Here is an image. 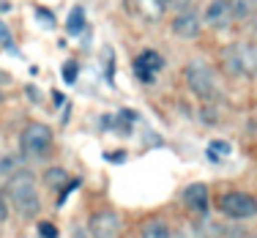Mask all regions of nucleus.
Here are the masks:
<instances>
[{"mask_svg":"<svg viewBox=\"0 0 257 238\" xmlns=\"http://www.w3.org/2000/svg\"><path fill=\"white\" fill-rule=\"evenodd\" d=\"M197 0H167V9H175V11H189Z\"/></svg>","mask_w":257,"mask_h":238,"instance_id":"nucleus-20","label":"nucleus"},{"mask_svg":"<svg viewBox=\"0 0 257 238\" xmlns=\"http://www.w3.org/2000/svg\"><path fill=\"white\" fill-rule=\"evenodd\" d=\"M17 170H20V159H3V162H0V173L3 175H11V173H17Z\"/></svg>","mask_w":257,"mask_h":238,"instance_id":"nucleus-18","label":"nucleus"},{"mask_svg":"<svg viewBox=\"0 0 257 238\" xmlns=\"http://www.w3.org/2000/svg\"><path fill=\"white\" fill-rule=\"evenodd\" d=\"M0 104H3V93H0Z\"/></svg>","mask_w":257,"mask_h":238,"instance_id":"nucleus-27","label":"nucleus"},{"mask_svg":"<svg viewBox=\"0 0 257 238\" xmlns=\"http://www.w3.org/2000/svg\"><path fill=\"white\" fill-rule=\"evenodd\" d=\"M66 181H69V173H66L63 167H50L44 173V184L52 186V189H63Z\"/></svg>","mask_w":257,"mask_h":238,"instance_id":"nucleus-14","label":"nucleus"},{"mask_svg":"<svg viewBox=\"0 0 257 238\" xmlns=\"http://www.w3.org/2000/svg\"><path fill=\"white\" fill-rule=\"evenodd\" d=\"M137 9L145 20H159L167 9V0H137Z\"/></svg>","mask_w":257,"mask_h":238,"instance_id":"nucleus-12","label":"nucleus"},{"mask_svg":"<svg viewBox=\"0 0 257 238\" xmlns=\"http://www.w3.org/2000/svg\"><path fill=\"white\" fill-rule=\"evenodd\" d=\"M71 238H90V233H85V227H74L71 230Z\"/></svg>","mask_w":257,"mask_h":238,"instance_id":"nucleus-24","label":"nucleus"},{"mask_svg":"<svg viewBox=\"0 0 257 238\" xmlns=\"http://www.w3.org/2000/svg\"><path fill=\"white\" fill-rule=\"evenodd\" d=\"M230 11H232V20H249V17L257 11V0H227Z\"/></svg>","mask_w":257,"mask_h":238,"instance_id":"nucleus-11","label":"nucleus"},{"mask_svg":"<svg viewBox=\"0 0 257 238\" xmlns=\"http://www.w3.org/2000/svg\"><path fill=\"white\" fill-rule=\"evenodd\" d=\"M0 47H6V50H14V39H11V30L6 28V22L0 20Z\"/></svg>","mask_w":257,"mask_h":238,"instance_id":"nucleus-17","label":"nucleus"},{"mask_svg":"<svg viewBox=\"0 0 257 238\" xmlns=\"http://www.w3.org/2000/svg\"><path fill=\"white\" fill-rule=\"evenodd\" d=\"M219 211L224 216L235 219V222L252 219V216H257V197L249 192H227L219 197Z\"/></svg>","mask_w":257,"mask_h":238,"instance_id":"nucleus-3","label":"nucleus"},{"mask_svg":"<svg viewBox=\"0 0 257 238\" xmlns=\"http://www.w3.org/2000/svg\"><path fill=\"white\" fill-rule=\"evenodd\" d=\"M39 20H44V25H55V20H52V14H50V11H47V9H39Z\"/></svg>","mask_w":257,"mask_h":238,"instance_id":"nucleus-23","label":"nucleus"},{"mask_svg":"<svg viewBox=\"0 0 257 238\" xmlns=\"http://www.w3.org/2000/svg\"><path fill=\"white\" fill-rule=\"evenodd\" d=\"M22 154L28 156H47L52 148V129L47 124H30L25 132H22Z\"/></svg>","mask_w":257,"mask_h":238,"instance_id":"nucleus-4","label":"nucleus"},{"mask_svg":"<svg viewBox=\"0 0 257 238\" xmlns=\"http://www.w3.org/2000/svg\"><path fill=\"white\" fill-rule=\"evenodd\" d=\"M6 219H9V200H6V192L0 186V222H6Z\"/></svg>","mask_w":257,"mask_h":238,"instance_id":"nucleus-21","label":"nucleus"},{"mask_svg":"<svg viewBox=\"0 0 257 238\" xmlns=\"http://www.w3.org/2000/svg\"><path fill=\"white\" fill-rule=\"evenodd\" d=\"M162 66H164V58H162L159 52H154V50H145L137 60H134L137 77L143 79V82H154L156 71H162Z\"/></svg>","mask_w":257,"mask_h":238,"instance_id":"nucleus-8","label":"nucleus"},{"mask_svg":"<svg viewBox=\"0 0 257 238\" xmlns=\"http://www.w3.org/2000/svg\"><path fill=\"white\" fill-rule=\"evenodd\" d=\"M90 238H118L120 233V219L115 211H96L88 222Z\"/></svg>","mask_w":257,"mask_h":238,"instance_id":"nucleus-5","label":"nucleus"},{"mask_svg":"<svg viewBox=\"0 0 257 238\" xmlns=\"http://www.w3.org/2000/svg\"><path fill=\"white\" fill-rule=\"evenodd\" d=\"M183 77H186V85L194 96H200V99L216 96V77H213L211 66L203 60H189L186 69H183Z\"/></svg>","mask_w":257,"mask_h":238,"instance_id":"nucleus-2","label":"nucleus"},{"mask_svg":"<svg viewBox=\"0 0 257 238\" xmlns=\"http://www.w3.org/2000/svg\"><path fill=\"white\" fill-rule=\"evenodd\" d=\"M183 203L189 205V211H194L197 216H205L208 213V186L205 184H189L183 189Z\"/></svg>","mask_w":257,"mask_h":238,"instance_id":"nucleus-9","label":"nucleus"},{"mask_svg":"<svg viewBox=\"0 0 257 238\" xmlns=\"http://www.w3.org/2000/svg\"><path fill=\"white\" fill-rule=\"evenodd\" d=\"M9 200L17 208L22 219H33L39 216L41 211V197H39V186H36V178L30 170H17L9 178Z\"/></svg>","mask_w":257,"mask_h":238,"instance_id":"nucleus-1","label":"nucleus"},{"mask_svg":"<svg viewBox=\"0 0 257 238\" xmlns=\"http://www.w3.org/2000/svg\"><path fill=\"white\" fill-rule=\"evenodd\" d=\"M200 28H203V17H200L194 9L178 11V17L173 20V33L181 36V39H197Z\"/></svg>","mask_w":257,"mask_h":238,"instance_id":"nucleus-6","label":"nucleus"},{"mask_svg":"<svg viewBox=\"0 0 257 238\" xmlns=\"http://www.w3.org/2000/svg\"><path fill=\"white\" fill-rule=\"evenodd\" d=\"M39 235L41 238H58V227L52 222H41L39 224Z\"/></svg>","mask_w":257,"mask_h":238,"instance_id":"nucleus-19","label":"nucleus"},{"mask_svg":"<svg viewBox=\"0 0 257 238\" xmlns=\"http://www.w3.org/2000/svg\"><path fill=\"white\" fill-rule=\"evenodd\" d=\"M170 238H186V235H170Z\"/></svg>","mask_w":257,"mask_h":238,"instance_id":"nucleus-26","label":"nucleus"},{"mask_svg":"<svg viewBox=\"0 0 257 238\" xmlns=\"http://www.w3.org/2000/svg\"><path fill=\"white\" fill-rule=\"evenodd\" d=\"M203 20H205V25L213 28V30H224V28H230L232 22H235L232 20V11H230L227 0H211Z\"/></svg>","mask_w":257,"mask_h":238,"instance_id":"nucleus-7","label":"nucleus"},{"mask_svg":"<svg viewBox=\"0 0 257 238\" xmlns=\"http://www.w3.org/2000/svg\"><path fill=\"white\" fill-rule=\"evenodd\" d=\"M82 28H85V9L82 6H74L69 20H66V30H69V33H79Z\"/></svg>","mask_w":257,"mask_h":238,"instance_id":"nucleus-15","label":"nucleus"},{"mask_svg":"<svg viewBox=\"0 0 257 238\" xmlns=\"http://www.w3.org/2000/svg\"><path fill=\"white\" fill-rule=\"evenodd\" d=\"M222 156H230V143L213 140V143L208 145V159H222Z\"/></svg>","mask_w":257,"mask_h":238,"instance_id":"nucleus-16","label":"nucleus"},{"mask_svg":"<svg viewBox=\"0 0 257 238\" xmlns=\"http://www.w3.org/2000/svg\"><path fill=\"white\" fill-rule=\"evenodd\" d=\"M252 33L257 36V20H254V25H252Z\"/></svg>","mask_w":257,"mask_h":238,"instance_id":"nucleus-25","label":"nucleus"},{"mask_svg":"<svg viewBox=\"0 0 257 238\" xmlns=\"http://www.w3.org/2000/svg\"><path fill=\"white\" fill-rule=\"evenodd\" d=\"M238 60V74L246 77H257V44H238L232 47Z\"/></svg>","mask_w":257,"mask_h":238,"instance_id":"nucleus-10","label":"nucleus"},{"mask_svg":"<svg viewBox=\"0 0 257 238\" xmlns=\"http://www.w3.org/2000/svg\"><path fill=\"white\" fill-rule=\"evenodd\" d=\"M63 79H66V82H74V79H77V66L74 63H66L63 66Z\"/></svg>","mask_w":257,"mask_h":238,"instance_id":"nucleus-22","label":"nucleus"},{"mask_svg":"<svg viewBox=\"0 0 257 238\" xmlns=\"http://www.w3.org/2000/svg\"><path fill=\"white\" fill-rule=\"evenodd\" d=\"M170 227L162 222V219H151V222L143 224V230H140V238H170Z\"/></svg>","mask_w":257,"mask_h":238,"instance_id":"nucleus-13","label":"nucleus"}]
</instances>
